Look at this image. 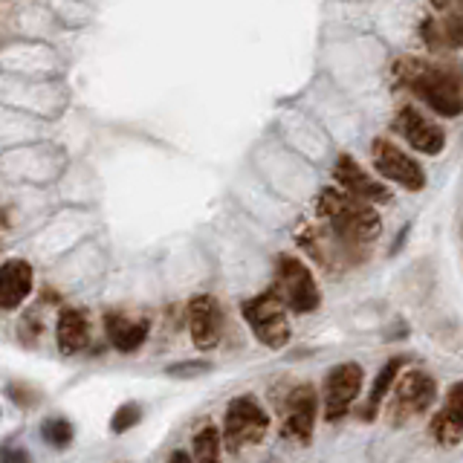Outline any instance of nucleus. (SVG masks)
<instances>
[{
    "instance_id": "1",
    "label": "nucleus",
    "mask_w": 463,
    "mask_h": 463,
    "mask_svg": "<svg viewBox=\"0 0 463 463\" xmlns=\"http://www.w3.org/2000/svg\"><path fill=\"white\" fill-rule=\"evenodd\" d=\"M316 212L328 221V232L336 238L351 264H359L365 258V252L374 247L382 232V221L374 205L339 188L321 191L316 200Z\"/></svg>"
},
{
    "instance_id": "2",
    "label": "nucleus",
    "mask_w": 463,
    "mask_h": 463,
    "mask_svg": "<svg viewBox=\"0 0 463 463\" xmlns=\"http://www.w3.org/2000/svg\"><path fill=\"white\" fill-rule=\"evenodd\" d=\"M406 70V84L426 101V105L446 119H455L463 113V84L458 75H452L443 67H429V64H408Z\"/></svg>"
},
{
    "instance_id": "3",
    "label": "nucleus",
    "mask_w": 463,
    "mask_h": 463,
    "mask_svg": "<svg viewBox=\"0 0 463 463\" xmlns=\"http://www.w3.org/2000/svg\"><path fill=\"white\" fill-rule=\"evenodd\" d=\"M437 400V380L420 368H408L406 374L397 377L394 389L389 394V408L385 415L394 426H403L408 420L423 417Z\"/></svg>"
},
{
    "instance_id": "4",
    "label": "nucleus",
    "mask_w": 463,
    "mask_h": 463,
    "mask_svg": "<svg viewBox=\"0 0 463 463\" xmlns=\"http://www.w3.org/2000/svg\"><path fill=\"white\" fill-rule=\"evenodd\" d=\"M243 319L252 330V336L258 339L269 351H281L290 342V321H287V304L281 301L275 290H266L261 295L243 301L240 307Z\"/></svg>"
},
{
    "instance_id": "5",
    "label": "nucleus",
    "mask_w": 463,
    "mask_h": 463,
    "mask_svg": "<svg viewBox=\"0 0 463 463\" xmlns=\"http://www.w3.org/2000/svg\"><path fill=\"white\" fill-rule=\"evenodd\" d=\"M275 293L281 295V301L287 304V310L299 313V316L319 310V304H321V290L316 284L310 266L299 258H293V255H278Z\"/></svg>"
},
{
    "instance_id": "6",
    "label": "nucleus",
    "mask_w": 463,
    "mask_h": 463,
    "mask_svg": "<svg viewBox=\"0 0 463 463\" xmlns=\"http://www.w3.org/2000/svg\"><path fill=\"white\" fill-rule=\"evenodd\" d=\"M266 432H269V415L252 394H240L226 406L223 443L232 452H240V449L261 443Z\"/></svg>"
},
{
    "instance_id": "7",
    "label": "nucleus",
    "mask_w": 463,
    "mask_h": 463,
    "mask_svg": "<svg viewBox=\"0 0 463 463\" xmlns=\"http://www.w3.org/2000/svg\"><path fill=\"white\" fill-rule=\"evenodd\" d=\"M363 377H365V371L356 363H342L328 371L325 394H321L328 423H342L347 417V411L354 408L356 397H359V389H363Z\"/></svg>"
},
{
    "instance_id": "8",
    "label": "nucleus",
    "mask_w": 463,
    "mask_h": 463,
    "mask_svg": "<svg viewBox=\"0 0 463 463\" xmlns=\"http://www.w3.org/2000/svg\"><path fill=\"white\" fill-rule=\"evenodd\" d=\"M371 157H374V169L385 179H391V183L403 186L406 191L426 188V171L420 169V162H415L406 151H400L394 143H389V139H374Z\"/></svg>"
},
{
    "instance_id": "9",
    "label": "nucleus",
    "mask_w": 463,
    "mask_h": 463,
    "mask_svg": "<svg viewBox=\"0 0 463 463\" xmlns=\"http://www.w3.org/2000/svg\"><path fill=\"white\" fill-rule=\"evenodd\" d=\"M319 415V394L313 385H295L284 403V437L301 446H310Z\"/></svg>"
},
{
    "instance_id": "10",
    "label": "nucleus",
    "mask_w": 463,
    "mask_h": 463,
    "mask_svg": "<svg viewBox=\"0 0 463 463\" xmlns=\"http://www.w3.org/2000/svg\"><path fill=\"white\" fill-rule=\"evenodd\" d=\"M394 127L411 148L426 153V157H437V153L446 148L443 127L437 122H432L429 116H423L417 108H411V105L400 108V113H397V119H394Z\"/></svg>"
},
{
    "instance_id": "11",
    "label": "nucleus",
    "mask_w": 463,
    "mask_h": 463,
    "mask_svg": "<svg viewBox=\"0 0 463 463\" xmlns=\"http://www.w3.org/2000/svg\"><path fill=\"white\" fill-rule=\"evenodd\" d=\"M188 330L200 351L217 347L223 336V307L214 295H195L188 301Z\"/></svg>"
},
{
    "instance_id": "12",
    "label": "nucleus",
    "mask_w": 463,
    "mask_h": 463,
    "mask_svg": "<svg viewBox=\"0 0 463 463\" xmlns=\"http://www.w3.org/2000/svg\"><path fill=\"white\" fill-rule=\"evenodd\" d=\"M333 179H336L342 191H347V195H354L365 203H391V191L368 171H363V165H359L354 157H347V153H342L336 165H333Z\"/></svg>"
},
{
    "instance_id": "13",
    "label": "nucleus",
    "mask_w": 463,
    "mask_h": 463,
    "mask_svg": "<svg viewBox=\"0 0 463 463\" xmlns=\"http://www.w3.org/2000/svg\"><path fill=\"white\" fill-rule=\"evenodd\" d=\"M429 434L443 449H452L463 441V380L449 385L443 406L437 408V415L429 423Z\"/></svg>"
},
{
    "instance_id": "14",
    "label": "nucleus",
    "mask_w": 463,
    "mask_h": 463,
    "mask_svg": "<svg viewBox=\"0 0 463 463\" xmlns=\"http://www.w3.org/2000/svg\"><path fill=\"white\" fill-rule=\"evenodd\" d=\"M32 266L21 258H12L6 264H0V307L4 310H15L23 301H27V295L32 293Z\"/></svg>"
},
{
    "instance_id": "15",
    "label": "nucleus",
    "mask_w": 463,
    "mask_h": 463,
    "mask_svg": "<svg viewBox=\"0 0 463 463\" xmlns=\"http://www.w3.org/2000/svg\"><path fill=\"white\" fill-rule=\"evenodd\" d=\"M403 365H406L403 356H391L389 363L380 368V374L374 377V385H371V391L365 397V406H363V411H359V417H363L365 423H374L377 420V415L382 411L385 400H389V394L394 389L397 377L403 374Z\"/></svg>"
},
{
    "instance_id": "16",
    "label": "nucleus",
    "mask_w": 463,
    "mask_h": 463,
    "mask_svg": "<svg viewBox=\"0 0 463 463\" xmlns=\"http://www.w3.org/2000/svg\"><path fill=\"white\" fill-rule=\"evenodd\" d=\"M56 339L61 354H82L90 345V325L87 316L75 307H64L58 313V325H56Z\"/></svg>"
},
{
    "instance_id": "17",
    "label": "nucleus",
    "mask_w": 463,
    "mask_h": 463,
    "mask_svg": "<svg viewBox=\"0 0 463 463\" xmlns=\"http://www.w3.org/2000/svg\"><path fill=\"white\" fill-rule=\"evenodd\" d=\"M108 336H110L116 351L134 354L148 339V325H145V321H131V319H125V316L110 313L108 316Z\"/></svg>"
},
{
    "instance_id": "18",
    "label": "nucleus",
    "mask_w": 463,
    "mask_h": 463,
    "mask_svg": "<svg viewBox=\"0 0 463 463\" xmlns=\"http://www.w3.org/2000/svg\"><path fill=\"white\" fill-rule=\"evenodd\" d=\"M195 463H223V437L214 426H203L191 441Z\"/></svg>"
},
{
    "instance_id": "19",
    "label": "nucleus",
    "mask_w": 463,
    "mask_h": 463,
    "mask_svg": "<svg viewBox=\"0 0 463 463\" xmlns=\"http://www.w3.org/2000/svg\"><path fill=\"white\" fill-rule=\"evenodd\" d=\"M44 441L53 443L58 449H67L73 443V426L64 417H56V420H47L44 423Z\"/></svg>"
},
{
    "instance_id": "20",
    "label": "nucleus",
    "mask_w": 463,
    "mask_h": 463,
    "mask_svg": "<svg viewBox=\"0 0 463 463\" xmlns=\"http://www.w3.org/2000/svg\"><path fill=\"white\" fill-rule=\"evenodd\" d=\"M139 420H143V408H139L136 403H125L122 408H116V415H113V420H110V429H113L116 434L131 432Z\"/></svg>"
},
{
    "instance_id": "21",
    "label": "nucleus",
    "mask_w": 463,
    "mask_h": 463,
    "mask_svg": "<svg viewBox=\"0 0 463 463\" xmlns=\"http://www.w3.org/2000/svg\"><path fill=\"white\" fill-rule=\"evenodd\" d=\"M212 363L205 359H195V363H177L169 368V377H179V380H191V377H200V374H209Z\"/></svg>"
},
{
    "instance_id": "22",
    "label": "nucleus",
    "mask_w": 463,
    "mask_h": 463,
    "mask_svg": "<svg viewBox=\"0 0 463 463\" xmlns=\"http://www.w3.org/2000/svg\"><path fill=\"white\" fill-rule=\"evenodd\" d=\"M441 32H443V44L463 49V12L452 15L446 23H441Z\"/></svg>"
},
{
    "instance_id": "23",
    "label": "nucleus",
    "mask_w": 463,
    "mask_h": 463,
    "mask_svg": "<svg viewBox=\"0 0 463 463\" xmlns=\"http://www.w3.org/2000/svg\"><path fill=\"white\" fill-rule=\"evenodd\" d=\"M0 463H30V455L21 446H6L0 449Z\"/></svg>"
},
{
    "instance_id": "24",
    "label": "nucleus",
    "mask_w": 463,
    "mask_h": 463,
    "mask_svg": "<svg viewBox=\"0 0 463 463\" xmlns=\"http://www.w3.org/2000/svg\"><path fill=\"white\" fill-rule=\"evenodd\" d=\"M169 463H195V460H191V455H188V452H183V449H177V452L169 458Z\"/></svg>"
},
{
    "instance_id": "25",
    "label": "nucleus",
    "mask_w": 463,
    "mask_h": 463,
    "mask_svg": "<svg viewBox=\"0 0 463 463\" xmlns=\"http://www.w3.org/2000/svg\"><path fill=\"white\" fill-rule=\"evenodd\" d=\"M432 4H434L437 9H449V6H452V0H432Z\"/></svg>"
}]
</instances>
